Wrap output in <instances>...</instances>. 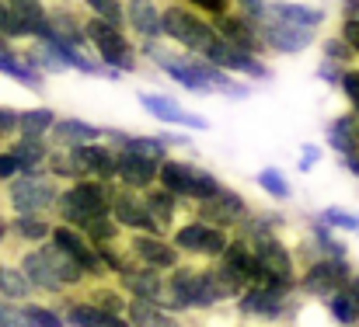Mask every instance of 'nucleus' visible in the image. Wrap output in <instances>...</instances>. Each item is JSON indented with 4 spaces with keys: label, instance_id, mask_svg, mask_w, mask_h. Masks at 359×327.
Wrapping results in <instances>:
<instances>
[{
    "label": "nucleus",
    "instance_id": "1",
    "mask_svg": "<svg viewBox=\"0 0 359 327\" xmlns=\"http://www.w3.org/2000/svg\"><path fill=\"white\" fill-rule=\"evenodd\" d=\"M112 195H116V181H95V178H77L67 188H60L56 199V219L67 226H84L88 219L112 216Z\"/></svg>",
    "mask_w": 359,
    "mask_h": 327
},
{
    "label": "nucleus",
    "instance_id": "2",
    "mask_svg": "<svg viewBox=\"0 0 359 327\" xmlns=\"http://www.w3.org/2000/svg\"><path fill=\"white\" fill-rule=\"evenodd\" d=\"M161 35L171 39L178 49L199 53V56L217 42L213 21L203 18L199 11H192L189 4H168V7H161Z\"/></svg>",
    "mask_w": 359,
    "mask_h": 327
},
{
    "label": "nucleus",
    "instance_id": "3",
    "mask_svg": "<svg viewBox=\"0 0 359 327\" xmlns=\"http://www.w3.org/2000/svg\"><path fill=\"white\" fill-rule=\"evenodd\" d=\"M297 296L300 293H290V289H279V286H265V282H251L241 293V300L234 303V314H238L241 321L283 324V321H293Z\"/></svg>",
    "mask_w": 359,
    "mask_h": 327
},
{
    "label": "nucleus",
    "instance_id": "4",
    "mask_svg": "<svg viewBox=\"0 0 359 327\" xmlns=\"http://www.w3.org/2000/svg\"><path fill=\"white\" fill-rule=\"evenodd\" d=\"M84 35H88V46L95 49V56L112 70V74H133V70H140V49H136V42L116 28V25H105V21H98V18H88L84 21Z\"/></svg>",
    "mask_w": 359,
    "mask_h": 327
},
{
    "label": "nucleus",
    "instance_id": "5",
    "mask_svg": "<svg viewBox=\"0 0 359 327\" xmlns=\"http://www.w3.org/2000/svg\"><path fill=\"white\" fill-rule=\"evenodd\" d=\"M56 199H60V185L46 171L42 174H18L4 188V202L11 206L14 216H49L56 209Z\"/></svg>",
    "mask_w": 359,
    "mask_h": 327
},
{
    "label": "nucleus",
    "instance_id": "6",
    "mask_svg": "<svg viewBox=\"0 0 359 327\" xmlns=\"http://www.w3.org/2000/svg\"><path fill=\"white\" fill-rule=\"evenodd\" d=\"M356 275L353 261L349 258H314L311 265L300 268V279H297V293L307 296V300H318V303H328L339 289L349 286V279Z\"/></svg>",
    "mask_w": 359,
    "mask_h": 327
},
{
    "label": "nucleus",
    "instance_id": "7",
    "mask_svg": "<svg viewBox=\"0 0 359 327\" xmlns=\"http://www.w3.org/2000/svg\"><path fill=\"white\" fill-rule=\"evenodd\" d=\"M168 240H171V244L178 247V254L189 258V261H196V258H203V261H220L224 251H227V244H231V233H227V230H217V226H210V223H203V219H196V216H185L171 230Z\"/></svg>",
    "mask_w": 359,
    "mask_h": 327
},
{
    "label": "nucleus",
    "instance_id": "8",
    "mask_svg": "<svg viewBox=\"0 0 359 327\" xmlns=\"http://www.w3.org/2000/svg\"><path fill=\"white\" fill-rule=\"evenodd\" d=\"M185 209H189L185 216H196L203 223H210V226H217V230H227V233H234L241 223L255 213L248 206V199L241 192H234V188H227V185H224L220 195H213L206 202H185Z\"/></svg>",
    "mask_w": 359,
    "mask_h": 327
},
{
    "label": "nucleus",
    "instance_id": "9",
    "mask_svg": "<svg viewBox=\"0 0 359 327\" xmlns=\"http://www.w3.org/2000/svg\"><path fill=\"white\" fill-rule=\"evenodd\" d=\"M122 247L140 268H150V272H161V275H168L171 268H178L185 261L178 254V247L168 237H157V233H126Z\"/></svg>",
    "mask_w": 359,
    "mask_h": 327
},
{
    "label": "nucleus",
    "instance_id": "10",
    "mask_svg": "<svg viewBox=\"0 0 359 327\" xmlns=\"http://www.w3.org/2000/svg\"><path fill=\"white\" fill-rule=\"evenodd\" d=\"M49 244H56L67 258H74V261L88 272V279H91V282H109V279H112V275H109V268H105V261H102V254H98V247H95V244H91L77 226H67V223H60V219H56Z\"/></svg>",
    "mask_w": 359,
    "mask_h": 327
},
{
    "label": "nucleus",
    "instance_id": "11",
    "mask_svg": "<svg viewBox=\"0 0 359 327\" xmlns=\"http://www.w3.org/2000/svg\"><path fill=\"white\" fill-rule=\"evenodd\" d=\"M203 60H210L213 67H220L234 77H244V81H269L272 77V67L265 63V56H255V53H244L238 46H227L224 39H217L203 53Z\"/></svg>",
    "mask_w": 359,
    "mask_h": 327
},
{
    "label": "nucleus",
    "instance_id": "12",
    "mask_svg": "<svg viewBox=\"0 0 359 327\" xmlns=\"http://www.w3.org/2000/svg\"><path fill=\"white\" fill-rule=\"evenodd\" d=\"M112 219L119 223L126 233H157V237H168L154 216L147 213V202H143V192H133V188H122L116 181V195H112Z\"/></svg>",
    "mask_w": 359,
    "mask_h": 327
},
{
    "label": "nucleus",
    "instance_id": "13",
    "mask_svg": "<svg viewBox=\"0 0 359 327\" xmlns=\"http://www.w3.org/2000/svg\"><path fill=\"white\" fill-rule=\"evenodd\" d=\"M258 32H262V42L269 46V53H283V56H297V53L311 49L314 39H318V32L286 25V21H279V18H272V14L258 18Z\"/></svg>",
    "mask_w": 359,
    "mask_h": 327
},
{
    "label": "nucleus",
    "instance_id": "14",
    "mask_svg": "<svg viewBox=\"0 0 359 327\" xmlns=\"http://www.w3.org/2000/svg\"><path fill=\"white\" fill-rule=\"evenodd\" d=\"M213 28H217V39H224L227 46H238L244 53H255V56H265L269 46L262 42V32H258V21L244 18L241 11H231L224 18H213Z\"/></svg>",
    "mask_w": 359,
    "mask_h": 327
},
{
    "label": "nucleus",
    "instance_id": "15",
    "mask_svg": "<svg viewBox=\"0 0 359 327\" xmlns=\"http://www.w3.org/2000/svg\"><path fill=\"white\" fill-rule=\"evenodd\" d=\"M56 307L63 310L67 327H133L122 314H105V310L91 307L81 293H67L63 300H56Z\"/></svg>",
    "mask_w": 359,
    "mask_h": 327
},
{
    "label": "nucleus",
    "instance_id": "16",
    "mask_svg": "<svg viewBox=\"0 0 359 327\" xmlns=\"http://www.w3.org/2000/svg\"><path fill=\"white\" fill-rule=\"evenodd\" d=\"M157 174H161V164L150 160V157H140V153H129V150H116V181L122 188H133V192H147L157 185Z\"/></svg>",
    "mask_w": 359,
    "mask_h": 327
},
{
    "label": "nucleus",
    "instance_id": "17",
    "mask_svg": "<svg viewBox=\"0 0 359 327\" xmlns=\"http://www.w3.org/2000/svg\"><path fill=\"white\" fill-rule=\"evenodd\" d=\"M77 160L81 178H95V181H116V146L109 143H84L70 150Z\"/></svg>",
    "mask_w": 359,
    "mask_h": 327
},
{
    "label": "nucleus",
    "instance_id": "18",
    "mask_svg": "<svg viewBox=\"0 0 359 327\" xmlns=\"http://www.w3.org/2000/svg\"><path fill=\"white\" fill-rule=\"evenodd\" d=\"M140 102H143V109L150 111L157 122H164V125H185V129H206V125H210L203 115H192V111H185L182 105H178V102H171V98H164V95L140 91Z\"/></svg>",
    "mask_w": 359,
    "mask_h": 327
},
{
    "label": "nucleus",
    "instance_id": "19",
    "mask_svg": "<svg viewBox=\"0 0 359 327\" xmlns=\"http://www.w3.org/2000/svg\"><path fill=\"white\" fill-rule=\"evenodd\" d=\"M126 25L136 42H157L161 35V7L157 0H126Z\"/></svg>",
    "mask_w": 359,
    "mask_h": 327
},
{
    "label": "nucleus",
    "instance_id": "20",
    "mask_svg": "<svg viewBox=\"0 0 359 327\" xmlns=\"http://www.w3.org/2000/svg\"><path fill=\"white\" fill-rule=\"evenodd\" d=\"M143 202H147V213L154 216V223L171 237V230L182 223L185 216V202L178 199V195H171L168 188H161V185H154V188H147L143 192Z\"/></svg>",
    "mask_w": 359,
    "mask_h": 327
},
{
    "label": "nucleus",
    "instance_id": "21",
    "mask_svg": "<svg viewBox=\"0 0 359 327\" xmlns=\"http://www.w3.org/2000/svg\"><path fill=\"white\" fill-rule=\"evenodd\" d=\"M196 171H199V164H192V160H178V157H168V160L161 164L157 185H161V188H168L171 195H178L182 202H192Z\"/></svg>",
    "mask_w": 359,
    "mask_h": 327
},
{
    "label": "nucleus",
    "instance_id": "22",
    "mask_svg": "<svg viewBox=\"0 0 359 327\" xmlns=\"http://www.w3.org/2000/svg\"><path fill=\"white\" fill-rule=\"evenodd\" d=\"M49 143L63 146V150H74V146H84V143H105V129L91 125L84 118H60L53 136H49Z\"/></svg>",
    "mask_w": 359,
    "mask_h": 327
},
{
    "label": "nucleus",
    "instance_id": "23",
    "mask_svg": "<svg viewBox=\"0 0 359 327\" xmlns=\"http://www.w3.org/2000/svg\"><path fill=\"white\" fill-rule=\"evenodd\" d=\"M265 14H272V18L286 21V25H297V28H311V32H318L325 25V7L300 4V0H269Z\"/></svg>",
    "mask_w": 359,
    "mask_h": 327
},
{
    "label": "nucleus",
    "instance_id": "24",
    "mask_svg": "<svg viewBox=\"0 0 359 327\" xmlns=\"http://www.w3.org/2000/svg\"><path fill=\"white\" fill-rule=\"evenodd\" d=\"M7 150L18 157L21 174H42L46 171V160L53 153V143L49 139H35V136H14L7 143Z\"/></svg>",
    "mask_w": 359,
    "mask_h": 327
},
{
    "label": "nucleus",
    "instance_id": "25",
    "mask_svg": "<svg viewBox=\"0 0 359 327\" xmlns=\"http://www.w3.org/2000/svg\"><path fill=\"white\" fill-rule=\"evenodd\" d=\"M84 21L70 4H53L49 7V25H53V35L56 42H70V46H81L88 49V35H84Z\"/></svg>",
    "mask_w": 359,
    "mask_h": 327
},
{
    "label": "nucleus",
    "instance_id": "26",
    "mask_svg": "<svg viewBox=\"0 0 359 327\" xmlns=\"http://www.w3.org/2000/svg\"><path fill=\"white\" fill-rule=\"evenodd\" d=\"M328 146L339 157H356L359 153V111H346L339 118H332L328 125Z\"/></svg>",
    "mask_w": 359,
    "mask_h": 327
},
{
    "label": "nucleus",
    "instance_id": "27",
    "mask_svg": "<svg viewBox=\"0 0 359 327\" xmlns=\"http://www.w3.org/2000/svg\"><path fill=\"white\" fill-rule=\"evenodd\" d=\"M56 219L49 216H11V240L25 251V247H39L53 237Z\"/></svg>",
    "mask_w": 359,
    "mask_h": 327
},
{
    "label": "nucleus",
    "instance_id": "28",
    "mask_svg": "<svg viewBox=\"0 0 359 327\" xmlns=\"http://www.w3.org/2000/svg\"><path fill=\"white\" fill-rule=\"evenodd\" d=\"M35 296V286L28 282V275L11 265V261H0V300H11V303H28Z\"/></svg>",
    "mask_w": 359,
    "mask_h": 327
},
{
    "label": "nucleus",
    "instance_id": "29",
    "mask_svg": "<svg viewBox=\"0 0 359 327\" xmlns=\"http://www.w3.org/2000/svg\"><path fill=\"white\" fill-rule=\"evenodd\" d=\"M91 307L105 310V314H122L126 317V307H129V296L119 289V282H95L81 293Z\"/></svg>",
    "mask_w": 359,
    "mask_h": 327
},
{
    "label": "nucleus",
    "instance_id": "30",
    "mask_svg": "<svg viewBox=\"0 0 359 327\" xmlns=\"http://www.w3.org/2000/svg\"><path fill=\"white\" fill-rule=\"evenodd\" d=\"M325 307H328V314H332L335 327H359V296L349 289V286L339 289Z\"/></svg>",
    "mask_w": 359,
    "mask_h": 327
},
{
    "label": "nucleus",
    "instance_id": "31",
    "mask_svg": "<svg viewBox=\"0 0 359 327\" xmlns=\"http://www.w3.org/2000/svg\"><path fill=\"white\" fill-rule=\"evenodd\" d=\"M56 111L53 109H25L21 111V136H35V139H49L56 129Z\"/></svg>",
    "mask_w": 359,
    "mask_h": 327
},
{
    "label": "nucleus",
    "instance_id": "32",
    "mask_svg": "<svg viewBox=\"0 0 359 327\" xmlns=\"http://www.w3.org/2000/svg\"><path fill=\"white\" fill-rule=\"evenodd\" d=\"M81 233H84V237H88L95 247H102V244H119V240H126V230H122V226L112 216L88 219V223L81 226Z\"/></svg>",
    "mask_w": 359,
    "mask_h": 327
},
{
    "label": "nucleus",
    "instance_id": "33",
    "mask_svg": "<svg viewBox=\"0 0 359 327\" xmlns=\"http://www.w3.org/2000/svg\"><path fill=\"white\" fill-rule=\"evenodd\" d=\"M46 174H49V178H56V181H67V185L81 178L74 153H70V150H63V146H53V153H49V160H46Z\"/></svg>",
    "mask_w": 359,
    "mask_h": 327
},
{
    "label": "nucleus",
    "instance_id": "34",
    "mask_svg": "<svg viewBox=\"0 0 359 327\" xmlns=\"http://www.w3.org/2000/svg\"><path fill=\"white\" fill-rule=\"evenodd\" d=\"M88 11H91V18H98V21H105V25H116V28H129L126 25V0H81Z\"/></svg>",
    "mask_w": 359,
    "mask_h": 327
},
{
    "label": "nucleus",
    "instance_id": "35",
    "mask_svg": "<svg viewBox=\"0 0 359 327\" xmlns=\"http://www.w3.org/2000/svg\"><path fill=\"white\" fill-rule=\"evenodd\" d=\"M0 35L7 42H32V28L14 14V7L7 0H0Z\"/></svg>",
    "mask_w": 359,
    "mask_h": 327
},
{
    "label": "nucleus",
    "instance_id": "36",
    "mask_svg": "<svg viewBox=\"0 0 359 327\" xmlns=\"http://www.w3.org/2000/svg\"><path fill=\"white\" fill-rule=\"evenodd\" d=\"M21 307H25V314L32 317V324L35 327H67V317H63V310H60L56 303L28 300V303H21Z\"/></svg>",
    "mask_w": 359,
    "mask_h": 327
},
{
    "label": "nucleus",
    "instance_id": "37",
    "mask_svg": "<svg viewBox=\"0 0 359 327\" xmlns=\"http://www.w3.org/2000/svg\"><path fill=\"white\" fill-rule=\"evenodd\" d=\"M321 56L325 60H332V63H339V67H356V53H353V46L335 32V35H328L325 42H321Z\"/></svg>",
    "mask_w": 359,
    "mask_h": 327
},
{
    "label": "nucleus",
    "instance_id": "38",
    "mask_svg": "<svg viewBox=\"0 0 359 327\" xmlns=\"http://www.w3.org/2000/svg\"><path fill=\"white\" fill-rule=\"evenodd\" d=\"M161 307L157 303H147V300H133L129 296V307H126V321L133 327H157V321H161Z\"/></svg>",
    "mask_w": 359,
    "mask_h": 327
},
{
    "label": "nucleus",
    "instance_id": "39",
    "mask_svg": "<svg viewBox=\"0 0 359 327\" xmlns=\"http://www.w3.org/2000/svg\"><path fill=\"white\" fill-rule=\"evenodd\" d=\"M255 181H258L272 199H290V181H286V174H283L279 167H262Z\"/></svg>",
    "mask_w": 359,
    "mask_h": 327
},
{
    "label": "nucleus",
    "instance_id": "40",
    "mask_svg": "<svg viewBox=\"0 0 359 327\" xmlns=\"http://www.w3.org/2000/svg\"><path fill=\"white\" fill-rule=\"evenodd\" d=\"M321 223H328L332 230H349V233H359V216L356 213H346V209H339V206H332V209H325L321 213Z\"/></svg>",
    "mask_w": 359,
    "mask_h": 327
},
{
    "label": "nucleus",
    "instance_id": "41",
    "mask_svg": "<svg viewBox=\"0 0 359 327\" xmlns=\"http://www.w3.org/2000/svg\"><path fill=\"white\" fill-rule=\"evenodd\" d=\"M0 327H35V324H32V317L25 314L21 303L0 300Z\"/></svg>",
    "mask_w": 359,
    "mask_h": 327
},
{
    "label": "nucleus",
    "instance_id": "42",
    "mask_svg": "<svg viewBox=\"0 0 359 327\" xmlns=\"http://www.w3.org/2000/svg\"><path fill=\"white\" fill-rule=\"evenodd\" d=\"M182 4H189L192 11H199L203 18H224V14H231L234 11V0H182Z\"/></svg>",
    "mask_w": 359,
    "mask_h": 327
},
{
    "label": "nucleus",
    "instance_id": "43",
    "mask_svg": "<svg viewBox=\"0 0 359 327\" xmlns=\"http://www.w3.org/2000/svg\"><path fill=\"white\" fill-rule=\"evenodd\" d=\"M14 136H21V111L0 105V143L7 146Z\"/></svg>",
    "mask_w": 359,
    "mask_h": 327
},
{
    "label": "nucleus",
    "instance_id": "44",
    "mask_svg": "<svg viewBox=\"0 0 359 327\" xmlns=\"http://www.w3.org/2000/svg\"><path fill=\"white\" fill-rule=\"evenodd\" d=\"M339 91L346 95V102L353 105V111H359V67H346V70H342Z\"/></svg>",
    "mask_w": 359,
    "mask_h": 327
},
{
    "label": "nucleus",
    "instance_id": "45",
    "mask_svg": "<svg viewBox=\"0 0 359 327\" xmlns=\"http://www.w3.org/2000/svg\"><path fill=\"white\" fill-rule=\"evenodd\" d=\"M234 11H241V14L251 18V21H258V18H265L269 0H234Z\"/></svg>",
    "mask_w": 359,
    "mask_h": 327
},
{
    "label": "nucleus",
    "instance_id": "46",
    "mask_svg": "<svg viewBox=\"0 0 359 327\" xmlns=\"http://www.w3.org/2000/svg\"><path fill=\"white\" fill-rule=\"evenodd\" d=\"M342 70H346V67H339V63H332V60H321L318 77H321L328 88H339V84H342Z\"/></svg>",
    "mask_w": 359,
    "mask_h": 327
},
{
    "label": "nucleus",
    "instance_id": "47",
    "mask_svg": "<svg viewBox=\"0 0 359 327\" xmlns=\"http://www.w3.org/2000/svg\"><path fill=\"white\" fill-rule=\"evenodd\" d=\"M18 174H21L18 157H14L7 146H0V181H11V178H18Z\"/></svg>",
    "mask_w": 359,
    "mask_h": 327
},
{
    "label": "nucleus",
    "instance_id": "48",
    "mask_svg": "<svg viewBox=\"0 0 359 327\" xmlns=\"http://www.w3.org/2000/svg\"><path fill=\"white\" fill-rule=\"evenodd\" d=\"M339 35L353 46V53L359 56V18H342V25H339Z\"/></svg>",
    "mask_w": 359,
    "mask_h": 327
},
{
    "label": "nucleus",
    "instance_id": "49",
    "mask_svg": "<svg viewBox=\"0 0 359 327\" xmlns=\"http://www.w3.org/2000/svg\"><path fill=\"white\" fill-rule=\"evenodd\" d=\"M318 157H321V150H318V146H304V160H300V171H311V167L318 164Z\"/></svg>",
    "mask_w": 359,
    "mask_h": 327
},
{
    "label": "nucleus",
    "instance_id": "50",
    "mask_svg": "<svg viewBox=\"0 0 359 327\" xmlns=\"http://www.w3.org/2000/svg\"><path fill=\"white\" fill-rule=\"evenodd\" d=\"M342 18H359V0H342Z\"/></svg>",
    "mask_w": 359,
    "mask_h": 327
},
{
    "label": "nucleus",
    "instance_id": "51",
    "mask_svg": "<svg viewBox=\"0 0 359 327\" xmlns=\"http://www.w3.org/2000/svg\"><path fill=\"white\" fill-rule=\"evenodd\" d=\"M7 237H11V219H7V216H0V247L7 244Z\"/></svg>",
    "mask_w": 359,
    "mask_h": 327
},
{
    "label": "nucleus",
    "instance_id": "52",
    "mask_svg": "<svg viewBox=\"0 0 359 327\" xmlns=\"http://www.w3.org/2000/svg\"><path fill=\"white\" fill-rule=\"evenodd\" d=\"M342 164H346V171H353V174L359 178V153L356 157H342Z\"/></svg>",
    "mask_w": 359,
    "mask_h": 327
},
{
    "label": "nucleus",
    "instance_id": "53",
    "mask_svg": "<svg viewBox=\"0 0 359 327\" xmlns=\"http://www.w3.org/2000/svg\"><path fill=\"white\" fill-rule=\"evenodd\" d=\"M0 146H4V143H0Z\"/></svg>",
    "mask_w": 359,
    "mask_h": 327
}]
</instances>
